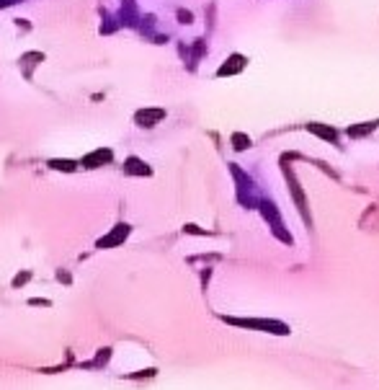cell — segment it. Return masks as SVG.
Returning a JSON list of instances; mask_svg holds the SVG:
<instances>
[{"instance_id":"obj_1","label":"cell","mask_w":379,"mask_h":390,"mask_svg":"<svg viewBox=\"0 0 379 390\" xmlns=\"http://www.w3.org/2000/svg\"><path fill=\"white\" fill-rule=\"evenodd\" d=\"M225 321L232 323V326H240V328H258V331H268V333H276V336L289 333V326L281 323V321H263V318H225Z\"/></svg>"},{"instance_id":"obj_2","label":"cell","mask_w":379,"mask_h":390,"mask_svg":"<svg viewBox=\"0 0 379 390\" xmlns=\"http://www.w3.org/2000/svg\"><path fill=\"white\" fill-rule=\"evenodd\" d=\"M281 168H284L286 184H289V189H291V197H294V202H297V207H300V212H302V217H305V222H307V227H310V225H312V217H310V212H307V199H305V191H302V186H300L297 176H294V171L286 166V161H281Z\"/></svg>"},{"instance_id":"obj_3","label":"cell","mask_w":379,"mask_h":390,"mask_svg":"<svg viewBox=\"0 0 379 390\" xmlns=\"http://www.w3.org/2000/svg\"><path fill=\"white\" fill-rule=\"evenodd\" d=\"M230 171H232V176L237 178V199H240V204L256 207V197H253V184H250V178H248L235 163H230Z\"/></svg>"},{"instance_id":"obj_4","label":"cell","mask_w":379,"mask_h":390,"mask_svg":"<svg viewBox=\"0 0 379 390\" xmlns=\"http://www.w3.org/2000/svg\"><path fill=\"white\" fill-rule=\"evenodd\" d=\"M165 119V109H140L137 114H134V122L140 124V127H155V124H160Z\"/></svg>"},{"instance_id":"obj_5","label":"cell","mask_w":379,"mask_h":390,"mask_svg":"<svg viewBox=\"0 0 379 390\" xmlns=\"http://www.w3.org/2000/svg\"><path fill=\"white\" fill-rule=\"evenodd\" d=\"M111 158H114V152H111L109 147H98V150L88 152L86 158L80 161V166H83V168H98V166H106V163H111Z\"/></svg>"},{"instance_id":"obj_6","label":"cell","mask_w":379,"mask_h":390,"mask_svg":"<svg viewBox=\"0 0 379 390\" xmlns=\"http://www.w3.org/2000/svg\"><path fill=\"white\" fill-rule=\"evenodd\" d=\"M376 129H379V119H371V122L348 124V127H346V135H348L351 140H364V137H369V135L376 132Z\"/></svg>"},{"instance_id":"obj_7","label":"cell","mask_w":379,"mask_h":390,"mask_svg":"<svg viewBox=\"0 0 379 390\" xmlns=\"http://www.w3.org/2000/svg\"><path fill=\"white\" fill-rule=\"evenodd\" d=\"M305 129H307V132H312V135H317L320 140H325V142H330V145H338V132H335L330 124L310 122V124H305Z\"/></svg>"},{"instance_id":"obj_8","label":"cell","mask_w":379,"mask_h":390,"mask_svg":"<svg viewBox=\"0 0 379 390\" xmlns=\"http://www.w3.org/2000/svg\"><path fill=\"white\" fill-rule=\"evenodd\" d=\"M129 230H132V227H129V225H126V222L116 225V227H114V230L109 232V236H106V238H101V241H98V248H111V246L121 243V241H124L126 236H129Z\"/></svg>"},{"instance_id":"obj_9","label":"cell","mask_w":379,"mask_h":390,"mask_svg":"<svg viewBox=\"0 0 379 390\" xmlns=\"http://www.w3.org/2000/svg\"><path fill=\"white\" fill-rule=\"evenodd\" d=\"M245 62H248V60H245L242 55H230V57L225 60V65L217 70V75H220V77H225V75H227V77H230V75H237V72L245 67Z\"/></svg>"},{"instance_id":"obj_10","label":"cell","mask_w":379,"mask_h":390,"mask_svg":"<svg viewBox=\"0 0 379 390\" xmlns=\"http://www.w3.org/2000/svg\"><path fill=\"white\" fill-rule=\"evenodd\" d=\"M124 173L126 176H152V171H150V166L145 163V161H140V158H126V163H124Z\"/></svg>"},{"instance_id":"obj_11","label":"cell","mask_w":379,"mask_h":390,"mask_svg":"<svg viewBox=\"0 0 379 390\" xmlns=\"http://www.w3.org/2000/svg\"><path fill=\"white\" fill-rule=\"evenodd\" d=\"M261 212H263V217L274 225V230H276V227H284L281 215L276 212V204H271V202H261Z\"/></svg>"},{"instance_id":"obj_12","label":"cell","mask_w":379,"mask_h":390,"mask_svg":"<svg viewBox=\"0 0 379 390\" xmlns=\"http://www.w3.org/2000/svg\"><path fill=\"white\" fill-rule=\"evenodd\" d=\"M230 142H232V147H235L237 152H242V150H248V147L253 145V140H250V137H248L245 132H232Z\"/></svg>"},{"instance_id":"obj_13","label":"cell","mask_w":379,"mask_h":390,"mask_svg":"<svg viewBox=\"0 0 379 390\" xmlns=\"http://www.w3.org/2000/svg\"><path fill=\"white\" fill-rule=\"evenodd\" d=\"M41 60H44V55H41V52H29V55H23V57H21V65H26L23 75L31 77V65H36V62H41Z\"/></svg>"},{"instance_id":"obj_14","label":"cell","mask_w":379,"mask_h":390,"mask_svg":"<svg viewBox=\"0 0 379 390\" xmlns=\"http://www.w3.org/2000/svg\"><path fill=\"white\" fill-rule=\"evenodd\" d=\"M75 161H49V168H55V171H75Z\"/></svg>"},{"instance_id":"obj_15","label":"cell","mask_w":379,"mask_h":390,"mask_svg":"<svg viewBox=\"0 0 379 390\" xmlns=\"http://www.w3.org/2000/svg\"><path fill=\"white\" fill-rule=\"evenodd\" d=\"M204 49H206V42H204V39H196V44H194V57H191V67H194V65L201 60Z\"/></svg>"},{"instance_id":"obj_16","label":"cell","mask_w":379,"mask_h":390,"mask_svg":"<svg viewBox=\"0 0 379 390\" xmlns=\"http://www.w3.org/2000/svg\"><path fill=\"white\" fill-rule=\"evenodd\" d=\"M178 21H181V23H194V13L181 8V11H178Z\"/></svg>"},{"instance_id":"obj_17","label":"cell","mask_w":379,"mask_h":390,"mask_svg":"<svg viewBox=\"0 0 379 390\" xmlns=\"http://www.w3.org/2000/svg\"><path fill=\"white\" fill-rule=\"evenodd\" d=\"M183 232H191V236H209L206 230H201V227H196V225H186Z\"/></svg>"},{"instance_id":"obj_18","label":"cell","mask_w":379,"mask_h":390,"mask_svg":"<svg viewBox=\"0 0 379 390\" xmlns=\"http://www.w3.org/2000/svg\"><path fill=\"white\" fill-rule=\"evenodd\" d=\"M26 279H29V274H21V277H16V279H13V287H18V284H23Z\"/></svg>"},{"instance_id":"obj_19","label":"cell","mask_w":379,"mask_h":390,"mask_svg":"<svg viewBox=\"0 0 379 390\" xmlns=\"http://www.w3.org/2000/svg\"><path fill=\"white\" fill-rule=\"evenodd\" d=\"M18 0H0V8H8V6H16Z\"/></svg>"}]
</instances>
